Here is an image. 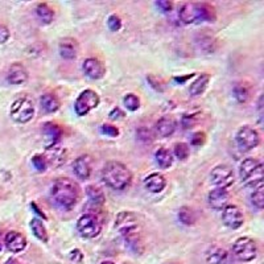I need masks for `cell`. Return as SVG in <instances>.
I'll list each match as a JSON object with an SVG mask.
<instances>
[{"label": "cell", "instance_id": "cell-1", "mask_svg": "<svg viewBox=\"0 0 264 264\" xmlns=\"http://www.w3.org/2000/svg\"><path fill=\"white\" fill-rule=\"evenodd\" d=\"M50 200L56 205L64 210L73 209L81 197V189L76 181L70 178H58L53 182L49 192Z\"/></svg>", "mask_w": 264, "mask_h": 264}, {"label": "cell", "instance_id": "cell-2", "mask_svg": "<svg viewBox=\"0 0 264 264\" xmlns=\"http://www.w3.org/2000/svg\"><path fill=\"white\" fill-rule=\"evenodd\" d=\"M102 180L114 190H123L132 180V173L123 162H110L102 169Z\"/></svg>", "mask_w": 264, "mask_h": 264}, {"label": "cell", "instance_id": "cell-3", "mask_svg": "<svg viewBox=\"0 0 264 264\" xmlns=\"http://www.w3.org/2000/svg\"><path fill=\"white\" fill-rule=\"evenodd\" d=\"M178 18L184 24L209 22H214L216 18V10L208 3H185L180 7Z\"/></svg>", "mask_w": 264, "mask_h": 264}, {"label": "cell", "instance_id": "cell-4", "mask_svg": "<svg viewBox=\"0 0 264 264\" xmlns=\"http://www.w3.org/2000/svg\"><path fill=\"white\" fill-rule=\"evenodd\" d=\"M115 228L120 232V235L126 239V242L128 243V246L131 247L135 252H139L142 246V240L139 236V224H138V218L135 214H132L131 212H122L118 214L116 220H115Z\"/></svg>", "mask_w": 264, "mask_h": 264}, {"label": "cell", "instance_id": "cell-5", "mask_svg": "<svg viewBox=\"0 0 264 264\" xmlns=\"http://www.w3.org/2000/svg\"><path fill=\"white\" fill-rule=\"evenodd\" d=\"M239 177L247 188L256 189L263 186L264 170L263 164L258 158H244L239 165Z\"/></svg>", "mask_w": 264, "mask_h": 264}, {"label": "cell", "instance_id": "cell-6", "mask_svg": "<svg viewBox=\"0 0 264 264\" xmlns=\"http://www.w3.org/2000/svg\"><path fill=\"white\" fill-rule=\"evenodd\" d=\"M10 115L16 123H28L34 116V104L28 96H20L12 103Z\"/></svg>", "mask_w": 264, "mask_h": 264}, {"label": "cell", "instance_id": "cell-7", "mask_svg": "<svg viewBox=\"0 0 264 264\" xmlns=\"http://www.w3.org/2000/svg\"><path fill=\"white\" fill-rule=\"evenodd\" d=\"M234 256L240 262H251L258 255V247L255 240L248 236H242L235 240L232 246Z\"/></svg>", "mask_w": 264, "mask_h": 264}, {"label": "cell", "instance_id": "cell-8", "mask_svg": "<svg viewBox=\"0 0 264 264\" xmlns=\"http://www.w3.org/2000/svg\"><path fill=\"white\" fill-rule=\"evenodd\" d=\"M99 102H100V98L96 94L94 90H84V92L78 96V98L76 99V103H74V110H76V114L78 116H84L88 115V112L94 108L99 106Z\"/></svg>", "mask_w": 264, "mask_h": 264}, {"label": "cell", "instance_id": "cell-9", "mask_svg": "<svg viewBox=\"0 0 264 264\" xmlns=\"http://www.w3.org/2000/svg\"><path fill=\"white\" fill-rule=\"evenodd\" d=\"M235 142L242 150H251L260 143V136L251 126H242L235 135Z\"/></svg>", "mask_w": 264, "mask_h": 264}, {"label": "cell", "instance_id": "cell-10", "mask_svg": "<svg viewBox=\"0 0 264 264\" xmlns=\"http://www.w3.org/2000/svg\"><path fill=\"white\" fill-rule=\"evenodd\" d=\"M77 230L81 236L86 239H92L98 236L102 230V224L98 220V216L94 214H84L78 220Z\"/></svg>", "mask_w": 264, "mask_h": 264}, {"label": "cell", "instance_id": "cell-11", "mask_svg": "<svg viewBox=\"0 0 264 264\" xmlns=\"http://www.w3.org/2000/svg\"><path fill=\"white\" fill-rule=\"evenodd\" d=\"M210 181L216 188L228 189L234 184V173L228 165H216L210 173Z\"/></svg>", "mask_w": 264, "mask_h": 264}, {"label": "cell", "instance_id": "cell-12", "mask_svg": "<svg viewBox=\"0 0 264 264\" xmlns=\"http://www.w3.org/2000/svg\"><path fill=\"white\" fill-rule=\"evenodd\" d=\"M44 158L46 160L48 166L52 168H60L66 162L68 158V150L64 147L58 146V144H53V146H48L44 152Z\"/></svg>", "mask_w": 264, "mask_h": 264}, {"label": "cell", "instance_id": "cell-13", "mask_svg": "<svg viewBox=\"0 0 264 264\" xmlns=\"http://www.w3.org/2000/svg\"><path fill=\"white\" fill-rule=\"evenodd\" d=\"M222 220H224V226L228 228L236 230L244 222V216H243L242 210L239 209L236 205H228L222 210Z\"/></svg>", "mask_w": 264, "mask_h": 264}, {"label": "cell", "instance_id": "cell-14", "mask_svg": "<svg viewBox=\"0 0 264 264\" xmlns=\"http://www.w3.org/2000/svg\"><path fill=\"white\" fill-rule=\"evenodd\" d=\"M82 70L86 77L90 80H100L106 74V68L99 60L96 58H86L82 64Z\"/></svg>", "mask_w": 264, "mask_h": 264}, {"label": "cell", "instance_id": "cell-15", "mask_svg": "<svg viewBox=\"0 0 264 264\" xmlns=\"http://www.w3.org/2000/svg\"><path fill=\"white\" fill-rule=\"evenodd\" d=\"M228 200H230L228 192L220 188H216L208 194V204L214 210H224L228 206Z\"/></svg>", "mask_w": 264, "mask_h": 264}, {"label": "cell", "instance_id": "cell-16", "mask_svg": "<svg viewBox=\"0 0 264 264\" xmlns=\"http://www.w3.org/2000/svg\"><path fill=\"white\" fill-rule=\"evenodd\" d=\"M7 81L11 84H22L28 81V70L22 64H12L7 70Z\"/></svg>", "mask_w": 264, "mask_h": 264}, {"label": "cell", "instance_id": "cell-17", "mask_svg": "<svg viewBox=\"0 0 264 264\" xmlns=\"http://www.w3.org/2000/svg\"><path fill=\"white\" fill-rule=\"evenodd\" d=\"M6 247L8 248V251L11 252H22V250H26V236L18 231H10L7 235H6Z\"/></svg>", "mask_w": 264, "mask_h": 264}, {"label": "cell", "instance_id": "cell-18", "mask_svg": "<svg viewBox=\"0 0 264 264\" xmlns=\"http://www.w3.org/2000/svg\"><path fill=\"white\" fill-rule=\"evenodd\" d=\"M74 174L81 178V180H88L92 174V158L90 156H80L76 158L73 162Z\"/></svg>", "mask_w": 264, "mask_h": 264}, {"label": "cell", "instance_id": "cell-19", "mask_svg": "<svg viewBox=\"0 0 264 264\" xmlns=\"http://www.w3.org/2000/svg\"><path fill=\"white\" fill-rule=\"evenodd\" d=\"M60 56L65 60H74L78 54V42L72 37H65L60 41Z\"/></svg>", "mask_w": 264, "mask_h": 264}, {"label": "cell", "instance_id": "cell-20", "mask_svg": "<svg viewBox=\"0 0 264 264\" xmlns=\"http://www.w3.org/2000/svg\"><path fill=\"white\" fill-rule=\"evenodd\" d=\"M144 186L150 193H162L166 186V180L162 173H150L144 178Z\"/></svg>", "mask_w": 264, "mask_h": 264}, {"label": "cell", "instance_id": "cell-21", "mask_svg": "<svg viewBox=\"0 0 264 264\" xmlns=\"http://www.w3.org/2000/svg\"><path fill=\"white\" fill-rule=\"evenodd\" d=\"M177 128L176 120L172 116H162V119H158L156 123V132L162 138H168V136L173 135Z\"/></svg>", "mask_w": 264, "mask_h": 264}, {"label": "cell", "instance_id": "cell-22", "mask_svg": "<svg viewBox=\"0 0 264 264\" xmlns=\"http://www.w3.org/2000/svg\"><path fill=\"white\" fill-rule=\"evenodd\" d=\"M228 260V251L222 247H210L206 252V262L208 264H224Z\"/></svg>", "mask_w": 264, "mask_h": 264}, {"label": "cell", "instance_id": "cell-23", "mask_svg": "<svg viewBox=\"0 0 264 264\" xmlns=\"http://www.w3.org/2000/svg\"><path fill=\"white\" fill-rule=\"evenodd\" d=\"M210 77L208 74H201L200 77H197L193 84H190V88H189V94L192 96H200L201 94H204L208 88V84H209Z\"/></svg>", "mask_w": 264, "mask_h": 264}, {"label": "cell", "instance_id": "cell-24", "mask_svg": "<svg viewBox=\"0 0 264 264\" xmlns=\"http://www.w3.org/2000/svg\"><path fill=\"white\" fill-rule=\"evenodd\" d=\"M40 103L41 107H42L46 112H49V114H53L56 111H58L60 106H61L60 99L57 98L54 94H49V92H46L44 96H41Z\"/></svg>", "mask_w": 264, "mask_h": 264}, {"label": "cell", "instance_id": "cell-25", "mask_svg": "<svg viewBox=\"0 0 264 264\" xmlns=\"http://www.w3.org/2000/svg\"><path fill=\"white\" fill-rule=\"evenodd\" d=\"M36 15L42 24H50L54 18V11L46 3H40L36 8Z\"/></svg>", "mask_w": 264, "mask_h": 264}, {"label": "cell", "instance_id": "cell-26", "mask_svg": "<svg viewBox=\"0 0 264 264\" xmlns=\"http://www.w3.org/2000/svg\"><path fill=\"white\" fill-rule=\"evenodd\" d=\"M154 158H156V162H158V166L162 169L169 168L173 164V154L164 147L158 148L154 152Z\"/></svg>", "mask_w": 264, "mask_h": 264}, {"label": "cell", "instance_id": "cell-27", "mask_svg": "<svg viewBox=\"0 0 264 264\" xmlns=\"http://www.w3.org/2000/svg\"><path fill=\"white\" fill-rule=\"evenodd\" d=\"M86 193H88V197L90 200L92 204L96 206H102L106 201V198H104V193L100 188L96 186V185H88L86 188Z\"/></svg>", "mask_w": 264, "mask_h": 264}, {"label": "cell", "instance_id": "cell-28", "mask_svg": "<svg viewBox=\"0 0 264 264\" xmlns=\"http://www.w3.org/2000/svg\"><path fill=\"white\" fill-rule=\"evenodd\" d=\"M44 134L45 138L49 140L48 146H53V144L58 143L60 138H61V128L54 123H45Z\"/></svg>", "mask_w": 264, "mask_h": 264}, {"label": "cell", "instance_id": "cell-29", "mask_svg": "<svg viewBox=\"0 0 264 264\" xmlns=\"http://www.w3.org/2000/svg\"><path fill=\"white\" fill-rule=\"evenodd\" d=\"M30 230H32V232L37 239H40L41 242H48V231H46L45 224H42V220L34 218V220H30Z\"/></svg>", "mask_w": 264, "mask_h": 264}, {"label": "cell", "instance_id": "cell-30", "mask_svg": "<svg viewBox=\"0 0 264 264\" xmlns=\"http://www.w3.org/2000/svg\"><path fill=\"white\" fill-rule=\"evenodd\" d=\"M178 220H180L181 224H185V226H192V224H194L196 222V216L190 208L182 206V208L178 210Z\"/></svg>", "mask_w": 264, "mask_h": 264}, {"label": "cell", "instance_id": "cell-31", "mask_svg": "<svg viewBox=\"0 0 264 264\" xmlns=\"http://www.w3.org/2000/svg\"><path fill=\"white\" fill-rule=\"evenodd\" d=\"M232 94H234V98L238 100L239 103H246L250 98V92L247 88L246 84H236L232 88Z\"/></svg>", "mask_w": 264, "mask_h": 264}, {"label": "cell", "instance_id": "cell-32", "mask_svg": "<svg viewBox=\"0 0 264 264\" xmlns=\"http://www.w3.org/2000/svg\"><path fill=\"white\" fill-rule=\"evenodd\" d=\"M123 103H124V106L127 107V110H130V111L139 110L140 99H139V96H135V94H132V92L127 94V96L123 98Z\"/></svg>", "mask_w": 264, "mask_h": 264}, {"label": "cell", "instance_id": "cell-33", "mask_svg": "<svg viewBox=\"0 0 264 264\" xmlns=\"http://www.w3.org/2000/svg\"><path fill=\"white\" fill-rule=\"evenodd\" d=\"M173 154H174L176 158H178L181 162L186 160L188 156H189V147H188V144L176 143L174 144V148H173Z\"/></svg>", "mask_w": 264, "mask_h": 264}, {"label": "cell", "instance_id": "cell-34", "mask_svg": "<svg viewBox=\"0 0 264 264\" xmlns=\"http://www.w3.org/2000/svg\"><path fill=\"white\" fill-rule=\"evenodd\" d=\"M251 202L254 204V206H256L258 209L262 210L264 206V194H263V186L256 188L254 189V192L251 193Z\"/></svg>", "mask_w": 264, "mask_h": 264}, {"label": "cell", "instance_id": "cell-35", "mask_svg": "<svg viewBox=\"0 0 264 264\" xmlns=\"http://www.w3.org/2000/svg\"><path fill=\"white\" fill-rule=\"evenodd\" d=\"M32 164H33V166L38 170V172H45L46 168H48L46 160H45L42 154H34V156L32 158Z\"/></svg>", "mask_w": 264, "mask_h": 264}, {"label": "cell", "instance_id": "cell-36", "mask_svg": "<svg viewBox=\"0 0 264 264\" xmlns=\"http://www.w3.org/2000/svg\"><path fill=\"white\" fill-rule=\"evenodd\" d=\"M107 26H108V28H110L112 32H118V30L122 28L120 18L116 15H111L110 18H108V20H107Z\"/></svg>", "mask_w": 264, "mask_h": 264}, {"label": "cell", "instance_id": "cell-37", "mask_svg": "<svg viewBox=\"0 0 264 264\" xmlns=\"http://www.w3.org/2000/svg\"><path fill=\"white\" fill-rule=\"evenodd\" d=\"M154 6H156L162 14H169V12L173 10V3L172 2H168V0H158V2L154 3Z\"/></svg>", "mask_w": 264, "mask_h": 264}, {"label": "cell", "instance_id": "cell-38", "mask_svg": "<svg viewBox=\"0 0 264 264\" xmlns=\"http://www.w3.org/2000/svg\"><path fill=\"white\" fill-rule=\"evenodd\" d=\"M100 131H102V134H104V135L110 136V138H116V136L119 135V130H118L115 126L111 124H103L102 127H100Z\"/></svg>", "mask_w": 264, "mask_h": 264}, {"label": "cell", "instance_id": "cell-39", "mask_svg": "<svg viewBox=\"0 0 264 264\" xmlns=\"http://www.w3.org/2000/svg\"><path fill=\"white\" fill-rule=\"evenodd\" d=\"M138 136H139V139L143 140V142H152V139H154L152 132L148 128H144V127L138 131Z\"/></svg>", "mask_w": 264, "mask_h": 264}, {"label": "cell", "instance_id": "cell-40", "mask_svg": "<svg viewBox=\"0 0 264 264\" xmlns=\"http://www.w3.org/2000/svg\"><path fill=\"white\" fill-rule=\"evenodd\" d=\"M205 143V134L204 132H196L192 138V144L193 146H201Z\"/></svg>", "mask_w": 264, "mask_h": 264}, {"label": "cell", "instance_id": "cell-41", "mask_svg": "<svg viewBox=\"0 0 264 264\" xmlns=\"http://www.w3.org/2000/svg\"><path fill=\"white\" fill-rule=\"evenodd\" d=\"M8 38H10V30H8L7 26L0 24V44L7 42Z\"/></svg>", "mask_w": 264, "mask_h": 264}, {"label": "cell", "instance_id": "cell-42", "mask_svg": "<svg viewBox=\"0 0 264 264\" xmlns=\"http://www.w3.org/2000/svg\"><path fill=\"white\" fill-rule=\"evenodd\" d=\"M194 123V116H192V115H184L182 118V126L185 130L192 128V126Z\"/></svg>", "mask_w": 264, "mask_h": 264}, {"label": "cell", "instance_id": "cell-43", "mask_svg": "<svg viewBox=\"0 0 264 264\" xmlns=\"http://www.w3.org/2000/svg\"><path fill=\"white\" fill-rule=\"evenodd\" d=\"M82 258H84V255H82V252L80 250H73V251L70 252V259H72V260L81 263Z\"/></svg>", "mask_w": 264, "mask_h": 264}, {"label": "cell", "instance_id": "cell-44", "mask_svg": "<svg viewBox=\"0 0 264 264\" xmlns=\"http://www.w3.org/2000/svg\"><path fill=\"white\" fill-rule=\"evenodd\" d=\"M120 116H123V112L120 111V108H114V110L110 112L111 119H119Z\"/></svg>", "mask_w": 264, "mask_h": 264}, {"label": "cell", "instance_id": "cell-45", "mask_svg": "<svg viewBox=\"0 0 264 264\" xmlns=\"http://www.w3.org/2000/svg\"><path fill=\"white\" fill-rule=\"evenodd\" d=\"M194 76V74H190V76H186V77H184V78H174V81L176 82H180V84H182V82H185L186 80H189V78H192Z\"/></svg>", "mask_w": 264, "mask_h": 264}, {"label": "cell", "instance_id": "cell-46", "mask_svg": "<svg viewBox=\"0 0 264 264\" xmlns=\"http://www.w3.org/2000/svg\"><path fill=\"white\" fill-rule=\"evenodd\" d=\"M7 264H20L18 260H15V259H10V260L7 262Z\"/></svg>", "mask_w": 264, "mask_h": 264}, {"label": "cell", "instance_id": "cell-47", "mask_svg": "<svg viewBox=\"0 0 264 264\" xmlns=\"http://www.w3.org/2000/svg\"><path fill=\"white\" fill-rule=\"evenodd\" d=\"M100 264H114V263H112V262H102Z\"/></svg>", "mask_w": 264, "mask_h": 264}, {"label": "cell", "instance_id": "cell-48", "mask_svg": "<svg viewBox=\"0 0 264 264\" xmlns=\"http://www.w3.org/2000/svg\"><path fill=\"white\" fill-rule=\"evenodd\" d=\"M0 251H2V243H0Z\"/></svg>", "mask_w": 264, "mask_h": 264}]
</instances>
